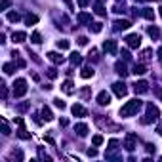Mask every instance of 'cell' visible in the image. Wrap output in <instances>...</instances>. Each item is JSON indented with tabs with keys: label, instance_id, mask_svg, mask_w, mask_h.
<instances>
[{
	"label": "cell",
	"instance_id": "1",
	"mask_svg": "<svg viewBox=\"0 0 162 162\" xmlns=\"http://www.w3.org/2000/svg\"><path fill=\"white\" fill-rule=\"evenodd\" d=\"M141 105L143 103L139 99H130L124 107H120V116H133L139 109H141Z\"/></svg>",
	"mask_w": 162,
	"mask_h": 162
},
{
	"label": "cell",
	"instance_id": "2",
	"mask_svg": "<svg viewBox=\"0 0 162 162\" xmlns=\"http://www.w3.org/2000/svg\"><path fill=\"white\" fill-rule=\"evenodd\" d=\"M158 116H160L158 107H157V105H153V103H149V105H147V115L141 118V124H149L153 120H157Z\"/></svg>",
	"mask_w": 162,
	"mask_h": 162
},
{
	"label": "cell",
	"instance_id": "3",
	"mask_svg": "<svg viewBox=\"0 0 162 162\" xmlns=\"http://www.w3.org/2000/svg\"><path fill=\"white\" fill-rule=\"evenodd\" d=\"M27 94V80L25 78H17L13 82V95L16 97H23Z\"/></svg>",
	"mask_w": 162,
	"mask_h": 162
},
{
	"label": "cell",
	"instance_id": "4",
	"mask_svg": "<svg viewBox=\"0 0 162 162\" xmlns=\"http://www.w3.org/2000/svg\"><path fill=\"white\" fill-rule=\"evenodd\" d=\"M126 44H128L130 48H139L141 36H139V34H128V36H126Z\"/></svg>",
	"mask_w": 162,
	"mask_h": 162
},
{
	"label": "cell",
	"instance_id": "5",
	"mask_svg": "<svg viewBox=\"0 0 162 162\" xmlns=\"http://www.w3.org/2000/svg\"><path fill=\"white\" fill-rule=\"evenodd\" d=\"M112 90H115V94L118 97H124L126 94H128V88H126L124 82H115V84H112Z\"/></svg>",
	"mask_w": 162,
	"mask_h": 162
},
{
	"label": "cell",
	"instance_id": "6",
	"mask_svg": "<svg viewBox=\"0 0 162 162\" xmlns=\"http://www.w3.org/2000/svg\"><path fill=\"white\" fill-rule=\"evenodd\" d=\"M16 122L19 124V132H17V136H19L21 139H29V137H31V133L25 130V126H23V118H16Z\"/></svg>",
	"mask_w": 162,
	"mask_h": 162
},
{
	"label": "cell",
	"instance_id": "7",
	"mask_svg": "<svg viewBox=\"0 0 162 162\" xmlns=\"http://www.w3.org/2000/svg\"><path fill=\"white\" fill-rule=\"evenodd\" d=\"M147 90H149V84H147L145 80H137L136 84H133V91H136V94H145Z\"/></svg>",
	"mask_w": 162,
	"mask_h": 162
},
{
	"label": "cell",
	"instance_id": "8",
	"mask_svg": "<svg viewBox=\"0 0 162 162\" xmlns=\"http://www.w3.org/2000/svg\"><path fill=\"white\" fill-rule=\"evenodd\" d=\"M103 50L107 52V53H112V55H115V53H116V42H115V40H105V42H103Z\"/></svg>",
	"mask_w": 162,
	"mask_h": 162
},
{
	"label": "cell",
	"instance_id": "9",
	"mask_svg": "<svg viewBox=\"0 0 162 162\" xmlns=\"http://www.w3.org/2000/svg\"><path fill=\"white\" fill-rule=\"evenodd\" d=\"M97 103H99V105H109L111 103V95L107 94V91H99V94H97Z\"/></svg>",
	"mask_w": 162,
	"mask_h": 162
},
{
	"label": "cell",
	"instance_id": "10",
	"mask_svg": "<svg viewBox=\"0 0 162 162\" xmlns=\"http://www.w3.org/2000/svg\"><path fill=\"white\" fill-rule=\"evenodd\" d=\"M71 111H73V115H74V116H86V115H88L86 109H84L82 105H78V103H74L73 107H71Z\"/></svg>",
	"mask_w": 162,
	"mask_h": 162
},
{
	"label": "cell",
	"instance_id": "11",
	"mask_svg": "<svg viewBox=\"0 0 162 162\" xmlns=\"http://www.w3.org/2000/svg\"><path fill=\"white\" fill-rule=\"evenodd\" d=\"M61 90H63V94H67V95H73V94H74V86H73L71 80H65V82H63Z\"/></svg>",
	"mask_w": 162,
	"mask_h": 162
},
{
	"label": "cell",
	"instance_id": "12",
	"mask_svg": "<svg viewBox=\"0 0 162 162\" xmlns=\"http://www.w3.org/2000/svg\"><path fill=\"white\" fill-rule=\"evenodd\" d=\"M124 147L128 151H133L136 149V136H133V133H130L128 137H126V141H124Z\"/></svg>",
	"mask_w": 162,
	"mask_h": 162
},
{
	"label": "cell",
	"instance_id": "13",
	"mask_svg": "<svg viewBox=\"0 0 162 162\" xmlns=\"http://www.w3.org/2000/svg\"><path fill=\"white\" fill-rule=\"evenodd\" d=\"M12 40L16 42V44H21V42H25V40H27V34H25L23 31H17V33H13V34H12Z\"/></svg>",
	"mask_w": 162,
	"mask_h": 162
},
{
	"label": "cell",
	"instance_id": "14",
	"mask_svg": "<svg viewBox=\"0 0 162 162\" xmlns=\"http://www.w3.org/2000/svg\"><path fill=\"white\" fill-rule=\"evenodd\" d=\"M74 132L78 133L80 137H86V136H88V126H86V124H76V126H74Z\"/></svg>",
	"mask_w": 162,
	"mask_h": 162
},
{
	"label": "cell",
	"instance_id": "15",
	"mask_svg": "<svg viewBox=\"0 0 162 162\" xmlns=\"http://www.w3.org/2000/svg\"><path fill=\"white\" fill-rule=\"evenodd\" d=\"M130 25H132L130 21H126V19H118L116 23H115V29H116V31H124V29H128Z\"/></svg>",
	"mask_w": 162,
	"mask_h": 162
},
{
	"label": "cell",
	"instance_id": "16",
	"mask_svg": "<svg viewBox=\"0 0 162 162\" xmlns=\"http://www.w3.org/2000/svg\"><path fill=\"white\" fill-rule=\"evenodd\" d=\"M115 69H116V73H118V74H120V76H122V78H124V76H126V74H128V71H126V65H124V63H122V61H118V63H116V65H115Z\"/></svg>",
	"mask_w": 162,
	"mask_h": 162
},
{
	"label": "cell",
	"instance_id": "17",
	"mask_svg": "<svg viewBox=\"0 0 162 162\" xmlns=\"http://www.w3.org/2000/svg\"><path fill=\"white\" fill-rule=\"evenodd\" d=\"M40 115H42V118H44L46 122H50L52 118H53V115H52V111L48 109V107H42V111H40Z\"/></svg>",
	"mask_w": 162,
	"mask_h": 162
},
{
	"label": "cell",
	"instance_id": "18",
	"mask_svg": "<svg viewBox=\"0 0 162 162\" xmlns=\"http://www.w3.org/2000/svg\"><path fill=\"white\" fill-rule=\"evenodd\" d=\"M48 59H50V61H53V63H57V65H59V63H63V55L55 53V52H50V53H48Z\"/></svg>",
	"mask_w": 162,
	"mask_h": 162
},
{
	"label": "cell",
	"instance_id": "19",
	"mask_svg": "<svg viewBox=\"0 0 162 162\" xmlns=\"http://www.w3.org/2000/svg\"><path fill=\"white\" fill-rule=\"evenodd\" d=\"M132 73L136 74V76H141V74H145V73H147V67L139 63V65H136V67H133V71H132Z\"/></svg>",
	"mask_w": 162,
	"mask_h": 162
},
{
	"label": "cell",
	"instance_id": "20",
	"mask_svg": "<svg viewBox=\"0 0 162 162\" xmlns=\"http://www.w3.org/2000/svg\"><path fill=\"white\" fill-rule=\"evenodd\" d=\"M78 23H91V16H90V13H86V12L78 13Z\"/></svg>",
	"mask_w": 162,
	"mask_h": 162
},
{
	"label": "cell",
	"instance_id": "21",
	"mask_svg": "<svg viewBox=\"0 0 162 162\" xmlns=\"http://www.w3.org/2000/svg\"><path fill=\"white\" fill-rule=\"evenodd\" d=\"M25 23L27 25H36L38 23V17L33 16V13H29V16H25Z\"/></svg>",
	"mask_w": 162,
	"mask_h": 162
},
{
	"label": "cell",
	"instance_id": "22",
	"mask_svg": "<svg viewBox=\"0 0 162 162\" xmlns=\"http://www.w3.org/2000/svg\"><path fill=\"white\" fill-rule=\"evenodd\" d=\"M82 78H90V76H94V69H90V67H84L82 69V73H80Z\"/></svg>",
	"mask_w": 162,
	"mask_h": 162
},
{
	"label": "cell",
	"instance_id": "23",
	"mask_svg": "<svg viewBox=\"0 0 162 162\" xmlns=\"http://www.w3.org/2000/svg\"><path fill=\"white\" fill-rule=\"evenodd\" d=\"M71 63H73V65H80V63H82V55L74 52V53L71 55Z\"/></svg>",
	"mask_w": 162,
	"mask_h": 162
},
{
	"label": "cell",
	"instance_id": "24",
	"mask_svg": "<svg viewBox=\"0 0 162 162\" xmlns=\"http://www.w3.org/2000/svg\"><path fill=\"white\" fill-rule=\"evenodd\" d=\"M143 17L149 19V21H153V19H154V12H153L151 8H145V10H143Z\"/></svg>",
	"mask_w": 162,
	"mask_h": 162
},
{
	"label": "cell",
	"instance_id": "25",
	"mask_svg": "<svg viewBox=\"0 0 162 162\" xmlns=\"http://www.w3.org/2000/svg\"><path fill=\"white\" fill-rule=\"evenodd\" d=\"M158 34H160V31L157 29V27H149V36H151L153 40H157V38H158Z\"/></svg>",
	"mask_w": 162,
	"mask_h": 162
},
{
	"label": "cell",
	"instance_id": "26",
	"mask_svg": "<svg viewBox=\"0 0 162 162\" xmlns=\"http://www.w3.org/2000/svg\"><path fill=\"white\" fill-rule=\"evenodd\" d=\"M95 13H97V16H105V13H107L101 2H95Z\"/></svg>",
	"mask_w": 162,
	"mask_h": 162
},
{
	"label": "cell",
	"instance_id": "27",
	"mask_svg": "<svg viewBox=\"0 0 162 162\" xmlns=\"http://www.w3.org/2000/svg\"><path fill=\"white\" fill-rule=\"evenodd\" d=\"M8 19L12 21V23H16V21H19V19H21V16H19L17 12H10V13H8Z\"/></svg>",
	"mask_w": 162,
	"mask_h": 162
},
{
	"label": "cell",
	"instance_id": "28",
	"mask_svg": "<svg viewBox=\"0 0 162 162\" xmlns=\"http://www.w3.org/2000/svg\"><path fill=\"white\" fill-rule=\"evenodd\" d=\"M151 53H153V50H143V52H141V61H149V59L153 57Z\"/></svg>",
	"mask_w": 162,
	"mask_h": 162
},
{
	"label": "cell",
	"instance_id": "29",
	"mask_svg": "<svg viewBox=\"0 0 162 162\" xmlns=\"http://www.w3.org/2000/svg\"><path fill=\"white\" fill-rule=\"evenodd\" d=\"M91 143H94L95 147H99L103 143V136H94V137H91Z\"/></svg>",
	"mask_w": 162,
	"mask_h": 162
},
{
	"label": "cell",
	"instance_id": "30",
	"mask_svg": "<svg viewBox=\"0 0 162 162\" xmlns=\"http://www.w3.org/2000/svg\"><path fill=\"white\" fill-rule=\"evenodd\" d=\"M90 31L91 33H99L101 31V23H90Z\"/></svg>",
	"mask_w": 162,
	"mask_h": 162
},
{
	"label": "cell",
	"instance_id": "31",
	"mask_svg": "<svg viewBox=\"0 0 162 162\" xmlns=\"http://www.w3.org/2000/svg\"><path fill=\"white\" fill-rule=\"evenodd\" d=\"M13 69H16V65H12V63H6V65H4V73H6V74H12Z\"/></svg>",
	"mask_w": 162,
	"mask_h": 162
},
{
	"label": "cell",
	"instance_id": "32",
	"mask_svg": "<svg viewBox=\"0 0 162 162\" xmlns=\"http://www.w3.org/2000/svg\"><path fill=\"white\" fill-rule=\"evenodd\" d=\"M31 40L34 42V44H40V42H42V36H40V33H33V36H31Z\"/></svg>",
	"mask_w": 162,
	"mask_h": 162
},
{
	"label": "cell",
	"instance_id": "33",
	"mask_svg": "<svg viewBox=\"0 0 162 162\" xmlns=\"http://www.w3.org/2000/svg\"><path fill=\"white\" fill-rule=\"evenodd\" d=\"M57 48H59V50H67V48H69V42H67V40H57Z\"/></svg>",
	"mask_w": 162,
	"mask_h": 162
},
{
	"label": "cell",
	"instance_id": "34",
	"mask_svg": "<svg viewBox=\"0 0 162 162\" xmlns=\"http://www.w3.org/2000/svg\"><path fill=\"white\" fill-rule=\"evenodd\" d=\"M46 74L50 76V78H57V71H55V69H48Z\"/></svg>",
	"mask_w": 162,
	"mask_h": 162
},
{
	"label": "cell",
	"instance_id": "35",
	"mask_svg": "<svg viewBox=\"0 0 162 162\" xmlns=\"http://www.w3.org/2000/svg\"><path fill=\"white\" fill-rule=\"evenodd\" d=\"M2 133H4V136L10 133V128H8V124H6V120H2Z\"/></svg>",
	"mask_w": 162,
	"mask_h": 162
},
{
	"label": "cell",
	"instance_id": "36",
	"mask_svg": "<svg viewBox=\"0 0 162 162\" xmlns=\"http://www.w3.org/2000/svg\"><path fill=\"white\" fill-rule=\"evenodd\" d=\"M80 95L84 97V99H86V97L90 95V88H82V91H80Z\"/></svg>",
	"mask_w": 162,
	"mask_h": 162
},
{
	"label": "cell",
	"instance_id": "37",
	"mask_svg": "<svg viewBox=\"0 0 162 162\" xmlns=\"http://www.w3.org/2000/svg\"><path fill=\"white\" fill-rule=\"evenodd\" d=\"M53 103H55V107H59V109H65V103H63L61 99H53Z\"/></svg>",
	"mask_w": 162,
	"mask_h": 162
},
{
	"label": "cell",
	"instance_id": "38",
	"mask_svg": "<svg viewBox=\"0 0 162 162\" xmlns=\"http://www.w3.org/2000/svg\"><path fill=\"white\" fill-rule=\"evenodd\" d=\"M78 44H80V46H86V44H88V38H86V36H80V38H78Z\"/></svg>",
	"mask_w": 162,
	"mask_h": 162
},
{
	"label": "cell",
	"instance_id": "39",
	"mask_svg": "<svg viewBox=\"0 0 162 162\" xmlns=\"http://www.w3.org/2000/svg\"><path fill=\"white\" fill-rule=\"evenodd\" d=\"M88 2H90V0H78V6H80V8H86Z\"/></svg>",
	"mask_w": 162,
	"mask_h": 162
},
{
	"label": "cell",
	"instance_id": "40",
	"mask_svg": "<svg viewBox=\"0 0 162 162\" xmlns=\"http://www.w3.org/2000/svg\"><path fill=\"white\" fill-rule=\"evenodd\" d=\"M8 6H10V0H2V6H0V8H2V10H6Z\"/></svg>",
	"mask_w": 162,
	"mask_h": 162
},
{
	"label": "cell",
	"instance_id": "41",
	"mask_svg": "<svg viewBox=\"0 0 162 162\" xmlns=\"http://www.w3.org/2000/svg\"><path fill=\"white\" fill-rule=\"evenodd\" d=\"M157 133H158V136H162V122L157 126Z\"/></svg>",
	"mask_w": 162,
	"mask_h": 162
},
{
	"label": "cell",
	"instance_id": "42",
	"mask_svg": "<svg viewBox=\"0 0 162 162\" xmlns=\"http://www.w3.org/2000/svg\"><path fill=\"white\" fill-rule=\"evenodd\" d=\"M88 154H90V157H95L97 151H95V149H90V151H88Z\"/></svg>",
	"mask_w": 162,
	"mask_h": 162
},
{
	"label": "cell",
	"instance_id": "43",
	"mask_svg": "<svg viewBox=\"0 0 162 162\" xmlns=\"http://www.w3.org/2000/svg\"><path fill=\"white\" fill-rule=\"evenodd\" d=\"M122 55H124V59H126V61H128V59H130V53H128V52H126V50L122 52Z\"/></svg>",
	"mask_w": 162,
	"mask_h": 162
},
{
	"label": "cell",
	"instance_id": "44",
	"mask_svg": "<svg viewBox=\"0 0 162 162\" xmlns=\"http://www.w3.org/2000/svg\"><path fill=\"white\" fill-rule=\"evenodd\" d=\"M147 151H149V153H154V145H147Z\"/></svg>",
	"mask_w": 162,
	"mask_h": 162
},
{
	"label": "cell",
	"instance_id": "45",
	"mask_svg": "<svg viewBox=\"0 0 162 162\" xmlns=\"http://www.w3.org/2000/svg\"><path fill=\"white\" fill-rule=\"evenodd\" d=\"M158 57L162 59V48H160V50H158Z\"/></svg>",
	"mask_w": 162,
	"mask_h": 162
},
{
	"label": "cell",
	"instance_id": "46",
	"mask_svg": "<svg viewBox=\"0 0 162 162\" xmlns=\"http://www.w3.org/2000/svg\"><path fill=\"white\" fill-rule=\"evenodd\" d=\"M65 2H67V4H69V6H71V0H65Z\"/></svg>",
	"mask_w": 162,
	"mask_h": 162
},
{
	"label": "cell",
	"instance_id": "47",
	"mask_svg": "<svg viewBox=\"0 0 162 162\" xmlns=\"http://www.w3.org/2000/svg\"><path fill=\"white\" fill-rule=\"evenodd\" d=\"M160 16H162V8H160Z\"/></svg>",
	"mask_w": 162,
	"mask_h": 162
},
{
	"label": "cell",
	"instance_id": "48",
	"mask_svg": "<svg viewBox=\"0 0 162 162\" xmlns=\"http://www.w3.org/2000/svg\"><path fill=\"white\" fill-rule=\"evenodd\" d=\"M157 2H160V0H157Z\"/></svg>",
	"mask_w": 162,
	"mask_h": 162
},
{
	"label": "cell",
	"instance_id": "49",
	"mask_svg": "<svg viewBox=\"0 0 162 162\" xmlns=\"http://www.w3.org/2000/svg\"><path fill=\"white\" fill-rule=\"evenodd\" d=\"M160 95H162V94H160Z\"/></svg>",
	"mask_w": 162,
	"mask_h": 162
}]
</instances>
